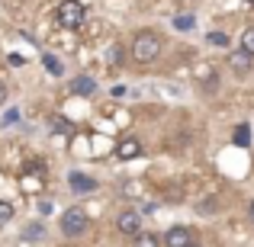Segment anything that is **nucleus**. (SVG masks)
Masks as SVG:
<instances>
[{"mask_svg": "<svg viewBox=\"0 0 254 247\" xmlns=\"http://www.w3.org/2000/svg\"><path fill=\"white\" fill-rule=\"evenodd\" d=\"M248 3H254V0H248Z\"/></svg>", "mask_w": 254, "mask_h": 247, "instance_id": "obj_23", "label": "nucleus"}, {"mask_svg": "<svg viewBox=\"0 0 254 247\" xmlns=\"http://www.w3.org/2000/svg\"><path fill=\"white\" fill-rule=\"evenodd\" d=\"M3 99H6V84L0 81V106H3Z\"/></svg>", "mask_w": 254, "mask_h": 247, "instance_id": "obj_20", "label": "nucleus"}, {"mask_svg": "<svg viewBox=\"0 0 254 247\" xmlns=\"http://www.w3.org/2000/svg\"><path fill=\"white\" fill-rule=\"evenodd\" d=\"M242 49L254 55V26H251V29H245V36H242Z\"/></svg>", "mask_w": 254, "mask_h": 247, "instance_id": "obj_15", "label": "nucleus"}, {"mask_svg": "<svg viewBox=\"0 0 254 247\" xmlns=\"http://www.w3.org/2000/svg\"><path fill=\"white\" fill-rule=\"evenodd\" d=\"M248 142H251V129H248V125H238V129H235V145L245 148Z\"/></svg>", "mask_w": 254, "mask_h": 247, "instance_id": "obj_14", "label": "nucleus"}, {"mask_svg": "<svg viewBox=\"0 0 254 247\" xmlns=\"http://www.w3.org/2000/svg\"><path fill=\"white\" fill-rule=\"evenodd\" d=\"M158 55H161V39H158V32H151V29L135 32V39H132V58H135L138 64H151Z\"/></svg>", "mask_w": 254, "mask_h": 247, "instance_id": "obj_1", "label": "nucleus"}, {"mask_svg": "<svg viewBox=\"0 0 254 247\" xmlns=\"http://www.w3.org/2000/svg\"><path fill=\"white\" fill-rule=\"evenodd\" d=\"M55 19H58V26H64V29H81L84 19H87V10H84L81 0H62L58 10H55Z\"/></svg>", "mask_w": 254, "mask_h": 247, "instance_id": "obj_2", "label": "nucleus"}, {"mask_svg": "<svg viewBox=\"0 0 254 247\" xmlns=\"http://www.w3.org/2000/svg\"><path fill=\"white\" fill-rule=\"evenodd\" d=\"M42 64H45V68H49V71H52V74H55V77H62V71H64V64H62V61H58V58H55V55H42Z\"/></svg>", "mask_w": 254, "mask_h": 247, "instance_id": "obj_12", "label": "nucleus"}, {"mask_svg": "<svg viewBox=\"0 0 254 247\" xmlns=\"http://www.w3.org/2000/svg\"><path fill=\"white\" fill-rule=\"evenodd\" d=\"M206 42H209V45H229V36H225V32H209Z\"/></svg>", "mask_w": 254, "mask_h": 247, "instance_id": "obj_17", "label": "nucleus"}, {"mask_svg": "<svg viewBox=\"0 0 254 247\" xmlns=\"http://www.w3.org/2000/svg\"><path fill=\"white\" fill-rule=\"evenodd\" d=\"M10 218H13V205L10 202H0V228H3Z\"/></svg>", "mask_w": 254, "mask_h": 247, "instance_id": "obj_16", "label": "nucleus"}, {"mask_svg": "<svg viewBox=\"0 0 254 247\" xmlns=\"http://www.w3.org/2000/svg\"><path fill=\"white\" fill-rule=\"evenodd\" d=\"M68 183H71V190H74V193H93V190H97V180L87 177V173H81V170L68 173Z\"/></svg>", "mask_w": 254, "mask_h": 247, "instance_id": "obj_7", "label": "nucleus"}, {"mask_svg": "<svg viewBox=\"0 0 254 247\" xmlns=\"http://www.w3.org/2000/svg\"><path fill=\"white\" fill-rule=\"evenodd\" d=\"M87 231V215L81 209H68L62 215V235L64 238H77V235H84Z\"/></svg>", "mask_w": 254, "mask_h": 247, "instance_id": "obj_3", "label": "nucleus"}, {"mask_svg": "<svg viewBox=\"0 0 254 247\" xmlns=\"http://www.w3.org/2000/svg\"><path fill=\"white\" fill-rule=\"evenodd\" d=\"M52 125H55L58 132H71V122H68L64 116H55V119H52Z\"/></svg>", "mask_w": 254, "mask_h": 247, "instance_id": "obj_18", "label": "nucleus"}, {"mask_svg": "<svg viewBox=\"0 0 254 247\" xmlns=\"http://www.w3.org/2000/svg\"><path fill=\"white\" fill-rule=\"evenodd\" d=\"M251 64H254V55H251V51H245V49L229 51V68L235 71V74H248Z\"/></svg>", "mask_w": 254, "mask_h": 247, "instance_id": "obj_5", "label": "nucleus"}, {"mask_svg": "<svg viewBox=\"0 0 254 247\" xmlns=\"http://www.w3.org/2000/svg\"><path fill=\"white\" fill-rule=\"evenodd\" d=\"M193 26H196L193 13H180V16H174V29H180V32H190Z\"/></svg>", "mask_w": 254, "mask_h": 247, "instance_id": "obj_10", "label": "nucleus"}, {"mask_svg": "<svg viewBox=\"0 0 254 247\" xmlns=\"http://www.w3.org/2000/svg\"><path fill=\"white\" fill-rule=\"evenodd\" d=\"M190 247H199V244H190Z\"/></svg>", "mask_w": 254, "mask_h": 247, "instance_id": "obj_22", "label": "nucleus"}, {"mask_svg": "<svg viewBox=\"0 0 254 247\" xmlns=\"http://www.w3.org/2000/svg\"><path fill=\"white\" fill-rule=\"evenodd\" d=\"M116 228L123 231V235H129V238H135V235H142V218H138V212H123V215L116 218Z\"/></svg>", "mask_w": 254, "mask_h": 247, "instance_id": "obj_4", "label": "nucleus"}, {"mask_svg": "<svg viewBox=\"0 0 254 247\" xmlns=\"http://www.w3.org/2000/svg\"><path fill=\"white\" fill-rule=\"evenodd\" d=\"M71 90H74L77 97H90V93L97 90V84H93V77H87V74H84V77H77V81L71 84Z\"/></svg>", "mask_w": 254, "mask_h": 247, "instance_id": "obj_9", "label": "nucleus"}, {"mask_svg": "<svg viewBox=\"0 0 254 247\" xmlns=\"http://www.w3.org/2000/svg\"><path fill=\"white\" fill-rule=\"evenodd\" d=\"M142 154V145H138V138H126V142H119L116 148V157L119 161H132V157Z\"/></svg>", "mask_w": 254, "mask_h": 247, "instance_id": "obj_8", "label": "nucleus"}, {"mask_svg": "<svg viewBox=\"0 0 254 247\" xmlns=\"http://www.w3.org/2000/svg\"><path fill=\"white\" fill-rule=\"evenodd\" d=\"M164 241H168V247H190L193 244V235H190V228H184V225H174Z\"/></svg>", "mask_w": 254, "mask_h": 247, "instance_id": "obj_6", "label": "nucleus"}, {"mask_svg": "<svg viewBox=\"0 0 254 247\" xmlns=\"http://www.w3.org/2000/svg\"><path fill=\"white\" fill-rule=\"evenodd\" d=\"M119 58H123V45H113V49H110V55H106V61H110V64H116Z\"/></svg>", "mask_w": 254, "mask_h": 247, "instance_id": "obj_19", "label": "nucleus"}, {"mask_svg": "<svg viewBox=\"0 0 254 247\" xmlns=\"http://www.w3.org/2000/svg\"><path fill=\"white\" fill-rule=\"evenodd\" d=\"M251 222H254V202H251Z\"/></svg>", "mask_w": 254, "mask_h": 247, "instance_id": "obj_21", "label": "nucleus"}, {"mask_svg": "<svg viewBox=\"0 0 254 247\" xmlns=\"http://www.w3.org/2000/svg\"><path fill=\"white\" fill-rule=\"evenodd\" d=\"M132 244H135V247H158V235H151V231H142V235L132 238Z\"/></svg>", "mask_w": 254, "mask_h": 247, "instance_id": "obj_11", "label": "nucleus"}, {"mask_svg": "<svg viewBox=\"0 0 254 247\" xmlns=\"http://www.w3.org/2000/svg\"><path fill=\"white\" fill-rule=\"evenodd\" d=\"M42 235H45V231H42V225H39V222H32L29 228L23 231V238H26V241H39V238H42Z\"/></svg>", "mask_w": 254, "mask_h": 247, "instance_id": "obj_13", "label": "nucleus"}]
</instances>
